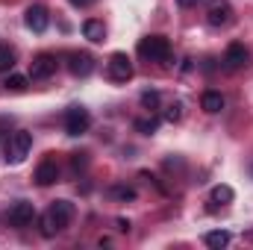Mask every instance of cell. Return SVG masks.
Returning <instances> with one entry per match:
<instances>
[{
	"label": "cell",
	"instance_id": "obj_5",
	"mask_svg": "<svg viewBox=\"0 0 253 250\" xmlns=\"http://www.w3.org/2000/svg\"><path fill=\"white\" fill-rule=\"evenodd\" d=\"M206 21H209V27H227V24L233 21V6H230V0H209V6H206Z\"/></svg>",
	"mask_w": 253,
	"mask_h": 250
},
{
	"label": "cell",
	"instance_id": "obj_11",
	"mask_svg": "<svg viewBox=\"0 0 253 250\" xmlns=\"http://www.w3.org/2000/svg\"><path fill=\"white\" fill-rule=\"evenodd\" d=\"M56 180H59V165H56L53 159L39 162V168H36V183H39V186H53Z\"/></svg>",
	"mask_w": 253,
	"mask_h": 250
},
{
	"label": "cell",
	"instance_id": "obj_27",
	"mask_svg": "<svg viewBox=\"0 0 253 250\" xmlns=\"http://www.w3.org/2000/svg\"><path fill=\"white\" fill-rule=\"evenodd\" d=\"M118 230H121V233H126V230H129V221H124V218H118Z\"/></svg>",
	"mask_w": 253,
	"mask_h": 250
},
{
	"label": "cell",
	"instance_id": "obj_3",
	"mask_svg": "<svg viewBox=\"0 0 253 250\" xmlns=\"http://www.w3.org/2000/svg\"><path fill=\"white\" fill-rule=\"evenodd\" d=\"M88 126H91V115L85 106H71L65 112V132L68 135H83V132H88Z\"/></svg>",
	"mask_w": 253,
	"mask_h": 250
},
{
	"label": "cell",
	"instance_id": "obj_25",
	"mask_svg": "<svg viewBox=\"0 0 253 250\" xmlns=\"http://www.w3.org/2000/svg\"><path fill=\"white\" fill-rule=\"evenodd\" d=\"M97 0H71V6H77V9H85V6H94Z\"/></svg>",
	"mask_w": 253,
	"mask_h": 250
},
{
	"label": "cell",
	"instance_id": "obj_23",
	"mask_svg": "<svg viewBox=\"0 0 253 250\" xmlns=\"http://www.w3.org/2000/svg\"><path fill=\"white\" fill-rule=\"evenodd\" d=\"M180 118H183V103H180V100H174V103L165 109V121H171V124H174V121H180Z\"/></svg>",
	"mask_w": 253,
	"mask_h": 250
},
{
	"label": "cell",
	"instance_id": "obj_17",
	"mask_svg": "<svg viewBox=\"0 0 253 250\" xmlns=\"http://www.w3.org/2000/svg\"><path fill=\"white\" fill-rule=\"evenodd\" d=\"M39 233H42V236H44V239H53V236H56V233H59V227H56V221H53V218H50V212H47V215H42V218H39Z\"/></svg>",
	"mask_w": 253,
	"mask_h": 250
},
{
	"label": "cell",
	"instance_id": "obj_15",
	"mask_svg": "<svg viewBox=\"0 0 253 250\" xmlns=\"http://www.w3.org/2000/svg\"><path fill=\"white\" fill-rule=\"evenodd\" d=\"M233 197H236V191H233L230 186H215L212 188V194H209L212 209H215V206H227V203H233Z\"/></svg>",
	"mask_w": 253,
	"mask_h": 250
},
{
	"label": "cell",
	"instance_id": "obj_20",
	"mask_svg": "<svg viewBox=\"0 0 253 250\" xmlns=\"http://www.w3.org/2000/svg\"><path fill=\"white\" fill-rule=\"evenodd\" d=\"M27 83H30V80H27L24 74H9L3 85H6L9 91H24V88H27Z\"/></svg>",
	"mask_w": 253,
	"mask_h": 250
},
{
	"label": "cell",
	"instance_id": "obj_8",
	"mask_svg": "<svg viewBox=\"0 0 253 250\" xmlns=\"http://www.w3.org/2000/svg\"><path fill=\"white\" fill-rule=\"evenodd\" d=\"M24 24H27L33 33H44L47 24H50V15H47L44 6H30V9L24 12Z\"/></svg>",
	"mask_w": 253,
	"mask_h": 250
},
{
	"label": "cell",
	"instance_id": "obj_1",
	"mask_svg": "<svg viewBox=\"0 0 253 250\" xmlns=\"http://www.w3.org/2000/svg\"><path fill=\"white\" fill-rule=\"evenodd\" d=\"M138 56L147 62H165L171 56V42L165 36H147L138 42Z\"/></svg>",
	"mask_w": 253,
	"mask_h": 250
},
{
	"label": "cell",
	"instance_id": "obj_16",
	"mask_svg": "<svg viewBox=\"0 0 253 250\" xmlns=\"http://www.w3.org/2000/svg\"><path fill=\"white\" fill-rule=\"evenodd\" d=\"M203 242H206V248L221 250V248H227V245H230V233H227V230H215V233H206V236H203Z\"/></svg>",
	"mask_w": 253,
	"mask_h": 250
},
{
	"label": "cell",
	"instance_id": "obj_9",
	"mask_svg": "<svg viewBox=\"0 0 253 250\" xmlns=\"http://www.w3.org/2000/svg\"><path fill=\"white\" fill-rule=\"evenodd\" d=\"M53 71H56V56H50V53H39L33 59V65H30V77L33 80H47Z\"/></svg>",
	"mask_w": 253,
	"mask_h": 250
},
{
	"label": "cell",
	"instance_id": "obj_12",
	"mask_svg": "<svg viewBox=\"0 0 253 250\" xmlns=\"http://www.w3.org/2000/svg\"><path fill=\"white\" fill-rule=\"evenodd\" d=\"M50 218L56 221L59 230H65V227L74 221V203H68V200H56V203L50 206Z\"/></svg>",
	"mask_w": 253,
	"mask_h": 250
},
{
	"label": "cell",
	"instance_id": "obj_19",
	"mask_svg": "<svg viewBox=\"0 0 253 250\" xmlns=\"http://www.w3.org/2000/svg\"><path fill=\"white\" fill-rule=\"evenodd\" d=\"M12 65H15V50L9 44H0V74L12 71Z\"/></svg>",
	"mask_w": 253,
	"mask_h": 250
},
{
	"label": "cell",
	"instance_id": "obj_10",
	"mask_svg": "<svg viewBox=\"0 0 253 250\" xmlns=\"http://www.w3.org/2000/svg\"><path fill=\"white\" fill-rule=\"evenodd\" d=\"M68 71L74 77H88L94 71V56L91 53H68Z\"/></svg>",
	"mask_w": 253,
	"mask_h": 250
},
{
	"label": "cell",
	"instance_id": "obj_24",
	"mask_svg": "<svg viewBox=\"0 0 253 250\" xmlns=\"http://www.w3.org/2000/svg\"><path fill=\"white\" fill-rule=\"evenodd\" d=\"M71 162H74V171H77V168H83V165H85V153H74V159H71Z\"/></svg>",
	"mask_w": 253,
	"mask_h": 250
},
{
	"label": "cell",
	"instance_id": "obj_14",
	"mask_svg": "<svg viewBox=\"0 0 253 250\" xmlns=\"http://www.w3.org/2000/svg\"><path fill=\"white\" fill-rule=\"evenodd\" d=\"M200 106H203V112L218 115V112L224 109V94H221V91H206V94L200 97Z\"/></svg>",
	"mask_w": 253,
	"mask_h": 250
},
{
	"label": "cell",
	"instance_id": "obj_4",
	"mask_svg": "<svg viewBox=\"0 0 253 250\" xmlns=\"http://www.w3.org/2000/svg\"><path fill=\"white\" fill-rule=\"evenodd\" d=\"M106 74H109L112 83H126V80H132V62H129V56H126V53H112L109 62H106Z\"/></svg>",
	"mask_w": 253,
	"mask_h": 250
},
{
	"label": "cell",
	"instance_id": "obj_26",
	"mask_svg": "<svg viewBox=\"0 0 253 250\" xmlns=\"http://www.w3.org/2000/svg\"><path fill=\"white\" fill-rule=\"evenodd\" d=\"M177 3H180V6H183V9H191V6H197V3H200V0H177Z\"/></svg>",
	"mask_w": 253,
	"mask_h": 250
},
{
	"label": "cell",
	"instance_id": "obj_21",
	"mask_svg": "<svg viewBox=\"0 0 253 250\" xmlns=\"http://www.w3.org/2000/svg\"><path fill=\"white\" fill-rule=\"evenodd\" d=\"M141 106L147 112H156L159 109V91H141Z\"/></svg>",
	"mask_w": 253,
	"mask_h": 250
},
{
	"label": "cell",
	"instance_id": "obj_2",
	"mask_svg": "<svg viewBox=\"0 0 253 250\" xmlns=\"http://www.w3.org/2000/svg\"><path fill=\"white\" fill-rule=\"evenodd\" d=\"M30 147H33V135L24 132V129H18V132H12V135L6 138V159H9L12 165H18V162L27 159Z\"/></svg>",
	"mask_w": 253,
	"mask_h": 250
},
{
	"label": "cell",
	"instance_id": "obj_13",
	"mask_svg": "<svg viewBox=\"0 0 253 250\" xmlns=\"http://www.w3.org/2000/svg\"><path fill=\"white\" fill-rule=\"evenodd\" d=\"M83 36H85L88 42L100 44V42L106 39V27H103V21H94V18H88V21L83 24Z\"/></svg>",
	"mask_w": 253,
	"mask_h": 250
},
{
	"label": "cell",
	"instance_id": "obj_7",
	"mask_svg": "<svg viewBox=\"0 0 253 250\" xmlns=\"http://www.w3.org/2000/svg\"><path fill=\"white\" fill-rule=\"evenodd\" d=\"M248 62H251V50H248L242 42H233V44L224 50V68H227V71H239V68H245Z\"/></svg>",
	"mask_w": 253,
	"mask_h": 250
},
{
	"label": "cell",
	"instance_id": "obj_22",
	"mask_svg": "<svg viewBox=\"0 0 253 250\" xmlns=\"http://www.w3.org/2000/svg\"><path fill=\"white\" fill-rule=\"evenodd\" d=\"M109 194H112L115 200H121V203H126V200H135V188H129V186H115Z\"/></svg>",
	"mask_w": 253,
	"mask_h": 250
},
{
	"label": "cell",
	"instance_id": "obj_6",
	"mask_svg": "<svg viewBox=\"0 0 253 250\" xmlns=\"http://www.w3.org/2000/svg\"><path fill=\"white\" fill-rule=\"evenodd\" d=\"M33 218H36V206H33L30 200H18V203L9 209V224H12L15 230L30 227V224H33Z\"/></svg>",
	"mask_w": 253,
	"mask_h": 250
},
{
	"label": "cell",
	"instance_id": "obj_18",
	"mask_svg": "<svg viewBox=\"0 0 253 250\" xmlns=\"http://www.w3.org/2000/svg\"><path fill=\"white\" fill-rule=\"evenodd\" d=\"M132 126H135V132H141V135H153V132L159 129V118H153V115H150V118H138Z\"/></svg>",
	"mask_w": 253,
	"mask_h": 250
}]
</instances>
